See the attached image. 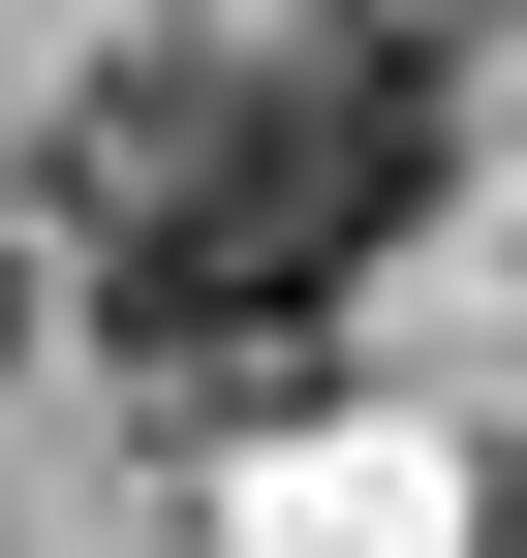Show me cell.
I'll use <instances>...</instances> for the list:
<instances>
[{"mask_svg":"<svg viewBox=\"0 0 527 558\" xmlns=\"http://www.w3.org/2000/svg\"><path fill=\"white\" fill-rule=\"evenodd\" d=\"M434 218V62L404 32H248V62H124V124H94V311L156 341H310L372 248Z\"/></svg>","mask_w":527,"mask_h":558,"instance_id":"6da1fadb","label":"cell"}]
</instances>
